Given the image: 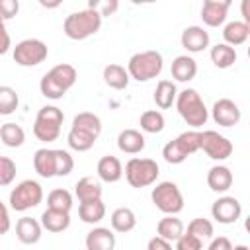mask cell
<instances>
[{"label":"cell","instance_id":"52a82bcc","mask_svg":"<svg viewBox=\"0 0 250 250\" xmlns=\"http://www.w3.org/2000/svg\"><path fill=\"white\" fill-rule=\"evenodd\" d=\"M162 66H164V61L158 51L135 53L127 62V70H129L131 78L137 82H146V80L156 78L162 72Z\"/></svg>","mask_w":250,"mask_h":250},{"label":"cell","instance_id":"83f0119b","mask_svg":"<svg viewBox=\"0 0 250 250\" xmlns=\"http://www.w3.org/2000/svg\"><path fill=\"white\" fill-rule=\"evenodd\" d=\"M156 232H158L162 238H166V240H170V242L174 244V242L184 234V223H182V219H178L176 215H166V217H162V219L158 221Z\"/></svg>","mask_w":250,"mask_h":250},{"label":"cell","instance_id":"ab89813d","mask_svg":"<svg viewBox=\"0 0 250 250\" xmlns=\"http://www.w3.org/2000/svg\"><path fill=\"white\" fill-rule=\"evenodd\" d=\"M203 240H199L197 236H193V234H189V232H184L176 242H174V246L178 248V250H201L203 248Z\"/></svg>","mask_w":250,"mask_h":250},{"label":"cell","instance_id":"7dc6e473","mask_svg":"<svg viewBox=\"0 0 250 250\" xmlns=\"http://www.w3.org/2000/svg\"><path fill=\"white\" fill-rule=\"evenodd\" d=\"M2 37H4V43H2V47H0V53L6 55L8 49H10V35H8V29H6V27L2 29Z\"/></svg>","mask_w":250,"mask_h":250},{"label":"cell","instance_id":"60d3db41","mask_svg":"<svg viewBox=\"0 0 250 250\" xmlns=\"http://www.w3.org/2000/svg\"><path fill=\"white\" fill-rule=\"evenodd\" d=\"M18 12H20V0H0V14L4 21L18 16Z\"/></svg>","mask_w":250,"mask_h":250},{"label":"cell","instance_id":"603a6c76","mask_svg":"<svg viewBox=\"0 0 250 250\" xmlns=\"http://www.w3.org/2000/svg\"><path fill=\"white\" fill-rule=\"evenodd\" d=\"M145 135L137 129H123L117 137V148L125 154H139L145 148Z\"/></svg>","mask_w":250,"mask_h":250},{"label":"cell","instance_id":"c3c4849f","mask_svg":"<svg viewBox=\"0 0 250 250\" xmlns=\"http://www.w3.org/2000/svg\"><path fill=\"white\" fill-rule=\"evenodd\" d=\"M203 2H209V4H219V6H227V8H230V4H232V0H203Z\"/></svg>","mask_w":250,"mask_h":250},{"label":"cell","instance_id":"8d00e7d4","mask_svg":"<svg viewBox=\"0 0 250 250\" xmlns=\"http://www.w3.org/2000/svg\"><path fill=\"white\" fill-rule=\"evenodd\" d=\"M18 104H20V100H18L16 90L10 86H0V113L2 115L14 113L18 109Z\"/></svg>","mask_w":250,"mask_h":250},{"label":"cell","instance_id":"bcb514c9","mask_svg":"<svg viewBox=\"0 0 250 250\" xmlns=\"http://www.w3.org/2000/svg\"><path fill=\"white\" fill-rule=\"evenodd\" d=\"M43 8H47V10H55V8H59L61 4H62V0H37Z\"/></svg>","mask_w":250,"mask_h":250},{"label":"cell","instance_id":"8992f818","mask_svg":"<svg viewBox=\"0 0 250 250\" xmlns=\"http://www.w3.org/2000/svg\"><path fill=\"white\" fill-rule=\"evenodd\" d=\"M201 150V131H184L164 145L162 156L168 164H182L188 156Z\"/></svg>","mask_w":250,"mask_h":250},{"label":"cell","instance_id":"d6986e66","mask_svg":"<svg viewBox=\"0 0 250 250\" xmlns=\"http://www.w3.org/2000/svg\"><path fill=\"white\" fill-rule=\"evenodd\" d=\"M232 172L229 166H223V164H217V166H211L209 172H207V186L209 189L217 191V193H225L230 189L232 186Z\"/></svg>","mask_w":250,"mask_h":250},{"label":"cell","instance_id":"cb8c5ba5","mask_svg":"<svg viewBox=\"0 0 250 250\" xmlns=\"http://www.w3.org/2000/svg\"><path fill=\"white\" fill-rule=\"evenodd\" d=\"M102 184L98 178L94 176H84L76 182L74 186V193L78 197V201H90V199H102Z\"/></svg>","mask_w":250,"mask_h":250},{"label":"cell","instance_id":"7a4b0ae2","mask_svg":"<svg viewBox=\"0 0 250 250\" xmlns=\"http://www.w3.org/2000/svg\"><path fill=\"white\" fill-rule=\"evenodd\" d=\"M33 168L41 178H62L74 168V160L68 150L61 148H39L33 154Z\"/></svg>","mask_w":250,"mask_h":250},{"label":"cell","instance_id":"4fadbf2b","mask_svg":"<svg viewBox=\"0 0 250 250\" xmlns=\"http://www.w3.org/2000/svg\"><path fill=\"white\" fill-rule=\"evenodd\" d=\"M232 143L217 131H201V150L213 160H227L232 154Z\"/></svg>","mask_w":250,"mask_h":250},{"label":"cell","instance_id":"b9f144b4","mask_svg":"<svg viewBox=\"0 0 250 250\" xmlns=\"http://www.w3.org/2000/svg\"><path fill=\"white\" fill-rule=\"evenodd\" d=\"M207 248L209 250H230L232 248V242L227 238V236H213L211 240H209V244H207Z\"/></svg>","mask_w":250,"mask_h":250},{"label":"cell","instance_id":"ffe728a7","mask_svg":"<svg viewBox=\"0 0 250 250\" xmlns=\"http://www.w3.org/2000/svg\"><path fill=\"white\" fill-rule=\"evenodd\" d=\"M41 225L49 232H62L70 227V211H61V209L47 207L41 213Z\"/></svg>","mask_w":250,"mask_h":250},{"label":"cell","instance_id":"f6af8a7d","mask_svg":"<svg viewBox=\"0 0 250 250\" xmlns=\"http://www.w3.org/2000/svg\"><path fill=\"white\" fill-rule=\"evenodd\" d=\"M240 14H242V20L246 23H250V0H242L240 2Z\"/></svg>","mask_w":250,"mask_h":250},{"label":"cell","instance_id":"f35d334b","mask_svg":"<svg viewBox=\"0 0 250 250\" xmlns=\"http://www.w3.org/2000/svg\"><path fill=\"white\" fill-rule=\"evenodd\" d=\"M88 8L100 12L104 18H109L119 10V0H88Z\"/></svg>","mask_w":250,"mask_h":250},{"label":"cell","instance_id":"4316f807","mask_svg":"<svg viewBox=\"0 0 250 250\" xmlns=\"http://www.w3.org/2000/svg\"><path fill=\"white\" fill-rule=\"evenodd\" d=\"M129 78H131L129 70L121 64L111 62L104 68V82L113 90H125L129 86Z\"/></svg>","mask_w":250,"mask_h":250},{"label":"cell","instance_id":"f5cc1de1","mask_svg":"<svg viewBox=\"0 0 250 250\" xmlns=\"http://www.w3.org/2000/svg\"><path fill=\"white\" fill-rule=\"evenodd\" d=\"M246 25H248V31H250V23H246Z\"/></svg>","mask_w":250,"mask_h":250},{"label":"cell","instance_id":"ac0fdd59","mask_svg":"<svg viewBox=\"0 0 250 250\" xmlns=\"http://www.w3.org/2000/svg\"><path fill=\"white\" fill-rule=\"evenodd\" d=\"M98 178L105 184H115L121 180V176L125 174L123 166H121V160L117 156H111V154H105L100 158L98 162Z\"/></svg>","mask_w":250,"mask_h":250},{"label":"cell","instance_id":"ee69618b","mask_svg":"<svg viewBox=\"0 0 250 250\" xmlns=\"http://www.w3.org/2000/svg\"><path fill=\"white\" fill-rule=\"evenodd\" d=\"M10 230V213H8V205L2 203V227H0V232L6 234Z\"/></svg>","mask_w":250,"mask_h":250},{"label":"cell","instance_id":"6da1fadb","mask_svg":"<svg viewBox=\"0 0 250 250\" xmlns=\"http://www.w3.org/2000/svg\"><path fill=\"white\" fill-rule=\"evenodd\" d=\"M102 133V119L92 111H82L72 119V127L66 135L68 146L76 152H86L94 146Z\"/></svg>","mask_w":250,"mask_h":250},{"label":"cell","instance_id":"7c38bea8","mask_svg":"<svg viewBox=\"0 0 250 250\" xmlns=\"http://www.w3.org/2000/svg\"><path fill=\"white\" fill-rule=\"evenodd\" d=\"M47 55H49L47 45L35 37L23 39L14 47V61L20 66H37L47 59Z\"/></svg>","mask_w":250,"mask_h":250},{"label":"cell","instance_id":"e575fe53","mask_svg":"<svg viewBox=\"0 0 250 250\" xmlns=\"http://www.w3.org/2000/svg\"><path fill=\"white\" fill-rule=\"evenodd\" d=\"M47 207L61 209V211H70L72 209V195L68 189L57 188L47 195Z\"/></svg>","mask_w":250,"mask_h":250},{"label":"cell","instance_id":"e0dca14e","mask_svg":"<svg viewBox=\"0 0 250 250\" xmlns=\"http://www.w3.org/2000/svg\"><path fill=\"white\" fill-rule=\"evenodd\" d=\"M43 225L33 217H21L16 223V236L21 244H37L41 240Z\"/></svg>","mask_w":250,"mask_h":250},{"label":"cell","instance_id":"816d5d0a","mask_svg":"<svg viewBox=\"0 0 250 250\" xmlns=\"http://www.w3.org/2000/svg\"><path fill=\"white\" fill-rule=\"evenodd\" d=\"M246 53H248V59H250V45H248V51Z\"/></svg>","mask_w":250,"mask_h":250},{"label":"cell","instance_id":"9c48e42d","mask_svg":"<svg viewBox=\"0 0 250 250\" xmlns=\"http://www.w3.org/2000/svg\"><path fill=\"white\" fill-rule=\"evenodd\" d=\"M41 201H43V188L35 180H23V182H20L10 191V197H8L10 209L20 211V213L37 207Z\"/></svg>","mask_w":250,"mask_h":250},{"label":"cell","instance_id":"74e56055","mask_svg":"<svg viewBox=\"0 0 250 250\" xmlns=\"http://www.w3.org/2000/svg\"><path fill=\"white\" fill-rule=\"evenodd\" d=\"M16 178V162L10 156L0 158V186H10Z\"/></svg>","mask_w":250,"mask_h":250},{"label":"cell","instance_id":"2e32d148","mask_svg":"<svg viewBox=\"0 0 250 250\" xmlns=\"http://www.w3.org/2000/svg\"><path fill=\"white\" fill-rule=\"evenodd\" d=\"M180 41L188 53H201L209 47V33L199 25H189L182 31Z\"/></svg>","mask_w":250,"mask_h":250},{"label":"cell","instance_id":"ba28073f","mask_svg":"<svg viewBox=\"0 0 250 250\" xmlns=\"http://www.w3.org/2000/svg\"><path fill=\"white\" fill-rule=\"evenodd\" d=\"M64 121L62 109L57 105H43L37 111L35 123H33V135L43 143H53L61 135V125Z\"/></svg>","mask_w":250,"mask_h":250},{"label":"cell","instance_id":"836d02e7","mask_svg":"<svg viewBox=\"0 0 250 250\" xmlns=\"http://www.w3.org/2000/svg\"><path fill=\"white\" fill-rule=\"evenodd\" d=\"M139 125H141V129H143L145 133H160V131L164 129L166 121H164V115H162L158 109H146V111L141 115Z\"/></svg>","mask_w":250,"mask_h":250},{"label":"cell","instance_id":"3957f363","mask_svg":"<svg viewBox=\"0 0 250 250\" xmlns=\"http://www.w3.org/2000/svg\"><path fill=\"white\" fill-rule=\"evenodd\" d=\"M76 78H78L76 68L68 62H61L43 74V78L39 82V90L49 100H61L74 86Z\"/></svg>","mask_w":250,"mask_h":250},{"label":"cell","instance_id":"5bb4252c","mask_svg":"<svg viewBox=\"0 0 250 250\" xmlns=\"http://www.w3.org/2000/svg\"><path fill=\"white\" fill-rule=\"evenodd\" d=\"M211 215H213V219H215L217 223H221V225H232V223H236V221L240 219V215H242V205H240V201H238L236 197H232V195H223V197H219L217 201H213V205H211Z\"/></svg>","mask_w":250,"mask_h":250},{"label":"cell","instance_id":"5b68a950","mask_svg":"<svg viewBox=\"0 0 250 250\" xmlns=\"http://www.w3.org/2000/svg\"><path fill=\"white\" fill-rule=\"evenodd\" d=\"M176 107H178L180 117L193 129L205 125L209 119V109L205 107V102L201 100L199 92L193 88H186V90L178 92Z\"/></svg>","mask_w":250,"mask_h":250},{"label":"cell","instance_id":"484cf974","mask_svg":"<svg viewBox=\"0 0 250 250\" xmlns=\"http://www.w3.org/2000/svg\"><path fill=\"white\" fill-rule=\"evenodd\" d=\"M109 223H111V229L115 232H131L135 227H137V215L131 207H117L111 217H109Z\"/></svg>","mask_w":250,"mask_h":250},{"label":"cell","instance_id":"1f68e13d","mask_svg":"<svg viewBox=\"0 0 250 250\" xmlns=\"http://www.w3.org/2000/svg\"><path fill=\"white\" fill-rule=\"evenodd\" d=\"M248 37H250V31H248L246 21H229L223 27V39H225V43H229L232 47L246 43Z\"/></svg>","mask_w":250,"mask_h":250},{"label":"cell","instance_id":"f907efd6","mask_svg":"<svg viewBox=\"0 0 250 250\" xmlns=\"http://www.w3.org/2000/svg\"><path fill=\"white\" fill-rule=\"evenodd\" d=\"M244 229H246V232L250 234V215H248V217L244 219Z\"/></svg>","mask_w":250,"mask_h":250},{"label":"cell","instance_id":"8fae6325","mask_svg":"<svg viewBox=\"0 0 250 250\" xmlns=\"http://www.w3.org/2000/svg\"><path fill=\"white\" fill-rule=\"evenodd\" d=\"M150 199L164 215H178L184 209V195L174 182H160L152 188Z\"/></svg>","mask_w":250,"mask_h":250},{"label":"cell","instance_id":"681fc988","mask_svg":"<svg viewBox=\"0 0 250 250\" xmlns=\"http://www.w3.org/2000/svg\"><path fill=\"white\" fill-rule=\"evenodd\" d=\"M133 4H152V2H156V0H131Z\"/></svg>","mask_w":250,"mask_h":250},{"label":"cell","instance_id":"f546056e","mask_svg":"<svg viewBox=\"0 0 250 250\" xmlns=\"http://www.w3.org/2000/svg\"><path fill=\"white\" fill-rule=\"evenodd\" d=\"M209 57H211V62L217 68H229L236 62V51L229 43H217L215 47H211Z\"/></svg>","mask_w":250,"mask_h":250},{"label":"cell","instance_id":"d6a6232c","mask_svg":"<svg viewBox=\"0 0 250 250\" xmlns=\"http://www.w3.org/2000/svg\"><path fill=\"white\" fill-rule=\"evenodd\" d=\"M0 139H2V143H4L6 146L16 148V146H21V145H23V141H25V131L21 129V125L8 121V123H4V125L0 127Z\"/></svg>","mask_w":250,"mask_h":250},{"label":"cell","instance_id":"7402d4cb","mask_svg":"<svg viewBox=\"0 0 250 250\" xmlns=\"http://www.w3.org/2000/svg\"><path fill=\"white\" fill-rule=\"evenodd\" d=\"M86 248L88 250H113L115 248V234L105 227H94L86 234Z\"/></svg>","mask_w":250,"mask_h":250},{"label":"cell","instance_id":"44dd1931","mask_svg":"<svg viewBox=\"0 0 250 250\" xmlns=\"http://www.w3.org/2000/svg\"><path fill=\"white\" fill-rule=\"evenodd\" d=\"M170 72H172V78H176L178 82H189L197 74V62L189 55H178L172 61Z\"/></svg>","mask_w":250,"mask_h":250},{"label":"cell","instance_id":"f1b7e54d","mask_svg":"<svg viewBox=\"0 0 250 250\" xmlns=\"http://www.w3.org/2000/svg\"><path fill=\"white\" fill-rule=\"evenodd\" d=\"M152 98H154V104L160 109H168V107H172V104L178 98V88H176V84L172 80H158Z\"/></svg>","mask_w":250,"mask_h":250},{"label":"cell","instance_id":"d4e9b609","mask_svg":"<svg viewBox=\"0 0 250 250\" xmlns=\"http://www.w3.org/2000/svg\"><path fill=\"white\" fill-rule=\"evenodd\" d=\"M78 217L82 223L88 225H98L105 217V205L102 199H90V201H80L78 205Z\"/></svg>","mask_w":250,"mask_h":250},{"label":"cell","instance_id":"d590c367","mask_svg":"<svg viewBox=\"0 0 250 250\" xmlns=\"http://www.w3.org/2000/svg\"><path fill=\"white\" fill-rule=\"evenodd\" d=\"M186 232H189V234H193V236H197L199 240H211L213 238V223L209 221V219H203V217H197V219H193V221H189V225H188V230Z\"/></svg>","mask_w":250,"mask_h":250},{"label":"cell","instance_id":"30bf717a","mask_svg":"<svg viewBox=\"0 0 250 250\" xmlns=\"http://www.w3.org/2000/svg\"><path fill=\"white\" fill-rule=\"evenodd\" d=\"M160 174L158 164L152 158H131L125 164V180L131 188H146L156 182Z\"/></svg>","mask_w":250,"mask_h":250},{"label":"cell","instance_id":"9a60e30c","mask_svg":"<svg viewBox=\"0 0 250 250\" xmlns=\"http://www.w3.org/2000/svg\"><path fill=\"white\" fill-rule=\"evenodd\" d=\"M211 115H213V121L221 127H234L240 123V117H242L240 107L229 98L217 100L211 107Z\"/></svg>","mask_w":250,"mask_h":250},{"label":"cell","instance_id":"4dcf8cb0","mask_svg":"<svg viewBox=\"0 0 250 250\" xmlns=\"http://www.w3.org/2000/svg\"><path fill=\"white\" fill-rule=\"evenodd\" d=\"M227 16H229V8L227 6H219V4H209V2H203L201 6V20L205 25L209 27H219L227 21Z\"/></svg>","mask_w":250,"mask_h":250},{"label":"cell","instance_id":"7bdbcfd3","mask_svg":"<svg viewBox=\"0 0 250 250\" xmlns=\"http://www.w3.org/2000/svg\"><path fill=\"white\" fill-rule=\"evenodd\" d=\"M146 248H148V250H170V248H172V242L166 240V238H162L160 234H156L154 238L148 240Z\"/></svg>","mask_w":250,"mask_h":250},{"label":"cell","instance_id":"277c9868","mask_svg":"<svg viewBox=\"0 0 250 250\" xmlns=\"http://www.w3.org/2000/svg\"><path fill=\"white\" fill-rule=\"evenodd\" d=\"M102 20H104V16L96 10H92V8L72 12L64 18L62 31L72 41H84V39L96 35L102 29Z\"/></svg>","mask_w":250,"mask_h":250}]
</instances>
